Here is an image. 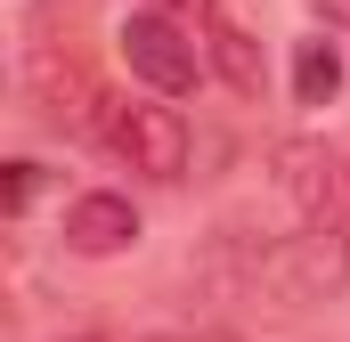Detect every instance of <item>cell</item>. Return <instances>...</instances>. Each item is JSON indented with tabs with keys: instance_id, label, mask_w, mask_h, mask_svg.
<instances>
[{
	"instance_id": "obj_9",
	"label": "cell",
	"mask_w": 350,
	"mask_h": 342,
	"mask_svg": "<svg viewBox=\"0 0 350 342\" xmlns=\"http://www.w3.org/2000/svg\"><path fill=\"white\" fill-rule=\"evenodd\" d=\"M147 8H172V16H204L212 0H147Z\"/></svg>"
},
{
	"instance_id": "obj_4",
	"label": "cell",
	"mask_w": 350,
	"mask_h": 342,
	"mask_svg": "<svg viewBox=\"0 0 350 342\" xmlns=\"http://www.w3.org/2000/svg\"><path fill=\"white\" fill-rule=\"evenodd\" d=\"M277 196L301 220H350V163L326 155L318 139H285L277 147Z\"/></svg>"
},
{
	"instance_id": "obj_2",
	"label": "cell",
	"mask_w": 350,
	"mask_h": 342,
	"mask_svg": "<svg viewBox=\"0 0 350 342\" xmlns=\"http://www.w3.org/2000/svg\"><path fill=\"white\" fill-rule=\"evenodd\" d=\"M98 139L131 171H147V179H179L187 171V122H179V106H163V90L155 98H106V131Z\"/></svg>"
},
{
	"instance_id": "obj_1",
	"label": "cell",
	"mask_w": 350,
	"mask_h": 342,
	"mask_svg": "<svg viewBox=\"0 0 350 342\" xmlns=\"http://www.w3.org/2000/svg\"><path fill=\"white\" fill-rule=\"evenodd\" d=\"M350 277V220H301V237L261 253V285L277 302H326Z\"/></svg>"
},
{
	"instance_id": "obj_6",
	"label": "cell",
	"mask_w": 350,
	"mask_h": 342,
	"mask_svg": "<svg viewBox=\"0 0 350 342\" xmlns=\"http://www.w3.org/2000/svg\"><path fill=\"white\" fill-rule=\"evenodd\" d=\"M196 25H204V57H212V74L237 90V98H261V49H253V33H245L220 0H212Z\"/></svg>"
},
{
	"instance_id": "obj_7",
	"label": "cell",
	"mask_w": 350,
	"mask_h": 342,
	"mask_svg": "<svg viewBox=\"0 0 350 342\" xmlns=\"http://www.w3.org/2000/svg\"><path fill=\"white\" fill-rule=\"evenodd\" d=\"M334 90H342V49L318 33V41L293 49V98H301V106H326Z\"/></svg>"
},
{
	"instance_id": "obj_3",
	"label": "cell",
	"mask_w": 350,
	"mask_h": 342,
	"mask_svg": "<svg viewBox=\"0 0 350 342\" xmlns=\"http://www.w3.org/2000/svg\"><path fill=\"white\" fill-rule=\"evenodd\" d=\"M114 41H122V66H131L147 90H163V98H187V90L204 82V49L172 25V8H139V16H122Z\"/></svg>"
},
{
	"instance_id": "obj_8",
	"label": "cell",
	"mask_w": 350,
	"mask_h": 342,
	"mask_svg": "<svg viewBox=\"0 0 350 342\" xmlns=\"http://www.w3.org/2000/svg\"><path fill=\"white\" fill-rule=\"evenodd\" d=\"M33 187H41V163H25V155H16V163L0 171V204H8V212H25V204H33Z\"/></svg>"
},
{
	"instance_id": "obj_5",
	"label": "cell",
	"mask_w": 350,
	"mask_h": 342,
	"mask_svg": "<svg viewBox=\"0 0 350 342\" xmlns=\"http://www.w3.org/2000/svg\"><path fill=\"white\" fill-rule=\"evenodd\" d=\"M139 245V212H131V196H114V187H90L66 204V253L82 261H106V253H131Z\"/></svg>"
}]
</instances>
